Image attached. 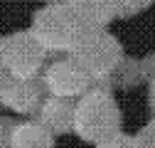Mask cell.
Returning <instances> with one entry per match:
<instances>
[{
    "label": "cell",
    "mask_w": 155,
    "mask_h": 148,
    "mask_svg": "<svg viewBox=\"0 0 155 148\" xmlns=\"http://www.w3.org/2000/svg\"><path fill=\"white\" fill-rule=\"evenodd\" d=\"M3 72H5V69H3V67H0V84H3Z\"/></svg>",
    "instance_id": "cell-14"
},
{
    "label": "cell",
    "mask_w": 155,
    "mask_h": 148,
    "mask_svg": "<svg viewBox=\"0 0 155 148\" xmlns=\"http://www.w3.org/2000/svg\"><path fill=\"white\" fill-rule=\"evenodd\" d=\"M135 141H138L140 148H155V121H150L143 131L138 133V138H135Z\"/></svg>",
    "instance_id": "cell-12"
},
{
    "label": "cell",
    "mask_w": 155,
    "mask_h": 148,
    "mask_svg": "<svg viewBox=\"0 0 155 148\" xmlns=\"http://www.w3.org/2000/svg\"><path fill=\"white\" fill-rule=\"evenodd\" d=\"M8 146L10 148H52L54 141L42 123H20L8 136Z\"/></svg>",
    "instance_id": "cell-8"
},
{
    "label": "cell",
    "mask_w": 155,
    "mask_h": 148,
    "mask_svg": "<svg viewBox=\"0 0 155 148\" xmlns=\"http://www.w3.org/2000/svg\"><path fill=\"white\" fill-rule=\"evenodd\" d=\"M45 47L35 37V32H12L0 40V67L10 77L17 79H35L45 62Z\"/></svg>",
    "instance_id": "cell-4"
},
{
    "label": "cell",
    "mask_w": 155,
    "mask_h": 148,
    "mask_svg": "<svg viewBox=\"0 0 155 148\" xmlns=\"http://www.w3.org/2000/svg\"><path fill=\"white\" fill-rule=\"evenodd\" d=\"M5 146V131H3V123H0V148Z\"/></svg>",
    "instance_id": "cell-13"
},
{
    "label": "cell",
    "mask_w": 155,
    "mask_h": 148,
    "mask_svg": "<svg viewBox=\"0 0 155 148\" xmlns=\"http://www.w3.org/2000/svg\"><path fill=\"white\" fill-rule=\"evenodd\" d=\"M0 99L3 104L17 114H32L42 106V84L37 79H17L8 77L0 84Z\"/></svg>",
    "instance_id": "cell-6"
},
{
    "label": "cell",
    "mask_w": 155,
    "mask_h": 148,
    "mask_svg": "<svg viewBox=\"0 0 155 148\" xmlns=\"http://www.w3.org/2000/svg\"><path fill=\"white\" fill-rule=\"evenodd\" d=\"M71 128L84 141L101 143L118 133L121 128V111L118 104L106 89H89L81 94L79 104L74 106V123Z\"/></svg>",
    "instance_id": "cell-1"
},
{
    "label": "cell",
    "mask_w": 155,
    "mask_h": 148,
    "mask_svg": "<svg viewBox=\"0 0 155 148\" xmlns=\"http://www.w3.org/2000/svg\"><path fill=\"white\" fill-rule=\"evenodd\" d=\"M32 32L45 49L71 52L84 35V22L69 5H49L42 12H37Z\"/></svg>",
    "instance_id": "cell-2"
},
{
    "label": "cell",
    "mask_w": 155,
    "mask_h": 148,
    "mask_svg": "<svg viewBox=\"0 0 155 148\" xmlns=\"http://www.w3.org/2000/svg\"><path fill=\"white\" fill-rule=\"evenodd\" d=\"M42 86L57 99H71V96H81L91 86V74L71 59H59L54 62L47 72H45V82Z\"/></svg>",
    "instance_id": "cell-5"
},
{
    "label": "cell",
    "mask_w": 155,
    "mask_h": 148,
    "mask_svg": "<svg viewBox=\"0 0 155 148\" xmlns=\"http://www.w3.org/2000/svg\"><path fill=\"white\" fill-rule=\"evenodd\" d=\"M40 123L49 133H67L74 123V109L69 106L67 99L52 96L40 106Z\"/></svg>",
    "instance_id": "cell-7"
},
{
    "label": "cell",
    "mask_w": 155,
    "mask_h": 148,
    "mask_svg": "<svg viewBox=\"0 0 155 148\" xmlns=\"http://www.w3.org/2000/svg\"><path fill=\"white\" fill-rule=\"evenodd\" d=\"M71 54L91 74V79H106L116 72L121 62V45L108 32L94 27V30H84Z\"/></svg>",
    "instance_id": "cell-3"
},
{
    "label": "cell",
    "mask_w": 155,
    "mask_h": 148,
    "mask_svg": "<svg viewBox=\"0 0 155 148\" xmlns=\"http://www.w3.org/2000/svg\"><path fill=\"white\" fill-rule=\"evenodd\" d=\"M99 148H140V146H138V141L130 138V136L116 133V136H111V138L101 141V143H99Z\"/></svg>",
    "instance_id": "cell-10"
},
{
    "label": "cell",
    "mask_w": 155,
    "mask_h": 148,
    "mask_svg": "<svg viewBox=\"0 0 155 148\" xmlns=\"http://www.w3.org/2000/svg\"><path fill=\"white\" fill-rule=\"evenodd\" d=\"M69 8L76 12V17L89 25V27H99L104 25L108 17L116 12L113 0H69Z\"/></svg>",
    "instance_id": "cell-9"
},
{
    "label": "cell",
    "mask_w": 155,
    "mask_h": 148,
    "mask_svg": "<svg viewBox=\"0 0 155 148\" xmlns=\"http://www.w3.org/2000/svg\"><path fill=\"white\" fill-rule=\"evenodd\" d=\"M150 3V0H113V5H116V15H130L135 10H140Z\"/></svg>",
    "instance_id": "cell-11"
}]
</instances>
